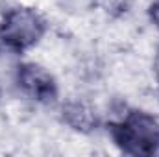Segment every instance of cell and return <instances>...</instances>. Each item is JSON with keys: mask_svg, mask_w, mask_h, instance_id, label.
Wrapping results in <instances>:
<instances>
[{"mask_svg": "<svg viewBox=\"0 0 159 157\" xmlns=\"http://www.w3.org/2000/svg\"><path fill=\"white\" fill-rule=\"evenodd\" d=\"M17 83L35 102L52 104L57 98V85L54 78L39 65L34 63L20 65L17 70Z\"/></svg>", "mask_w": 159, "mask_h": 157, "instance_id": "3957f363", "label": "cell"}, {"mask_svg": "<svg viewBox=\"0 0 159 157\" xmlns=\"http://www.w3.org/2000/svg\"><path fill=\"white\" fill-rule=\"evenodd\" d=\"M59 6L70 13H81V11H87L94 0H57Z\"/></svg>", "mask_w": 159, "mask_h": 157, "instance_id": "5b68a950", "label": "cell"}, {"mask_svg": "<svg viewBox=\"0 0 159 157\" xmlns=\"http://www.w3.org/2000/svg\"><path fill=\"white\" fill-rule=\"evenodd\" d=\"M150 17H152V20L159 26V0H154V4L150 6Z\"/></svg>", "mask_w": 159, "mask_h": 157, "instance_id": "8992f818", "label": "cell"}, {"mask_svg": "<svg viewBox=\"0 0 159 157\" xmlns=\"http://www.w3.org/2000/svg\"><path fill=\"white\" fill-rule=\"evenodd\" d=\"M63 120L76 131L91 133L98 126V117L93 107L83 102H69L63 107Z\"/></svg>", "mask_w": 159, "mask_h": 157, "instance_id": "277c9868", "label": "cell"}, {"mask_svg": "<svg viewBox=\"0 0 159 157\" xmlns=\"http://www.w3.org/2000/svg\"><path fill=\"white\" fill-rule=\"evenodd\" d=\"M44 32L46 24L43 17L28 7L9 9L0 24V39L7 48L15 52H22L37 44Z\"/></svg>", "mask_w": 159, "mask_h": 157, "instance_id": "7a4b0ae2", "label": "cell"}, {"mask_svg": "<svg viewBox=\"0 0 159 157\" xmlns=\"http://www.w3.org/2000/svg\"><path fill=\"white\" fill-rule=\"evenodd\" d=\"M111 137L128 155H154L159 150V124L144 111H129L109 126Z\"/></svg>", "mask_w": 159, "mask_h": 157, "instance_id": "6da1fadb", "label": "cell"}, {"mask_svg": "<svg viewBox=\"0 0 159 157\" xmlns=\"http://www.w3.org/2000/svg\"><path fill=\"white\" fill-rule=\"evenodd\" d=\"M156 69H157V72H159V52H157V59H156Z\"/></svg>", "mask_w": 159, "mask_h": 157, "instance_id": "52a82bcc", "label": "cell"}]
</instances>
